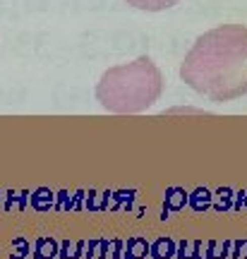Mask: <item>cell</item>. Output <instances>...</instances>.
I'll use <instances>...</instances> for the list:
<instances>
[{
	"label": "cell",
	"instance_id": "7",
	"mask_svg": "<svg viewBox=\"0 0 247 259\" xmlns=\"http://www.w3.org/2000/svg\"><path fill=\"white\" fill-rule=\"evenodd\" d=\"M230 194H233V192H230L228 187L219 190V197H221V199H219V204H216V209H219V211H223V209H228V206H230Z\"/></svg>",
	"mask_w": 247,
	"mask_h": 259
},
{
	"label": "cell",
	"instance_id": "2",
	"mask_svg": "<svg viewBox=\"0 0 247 259\" xmlns=\"http://www.w3.org/2000/svg\"><path fill=\"white\" fill-rule=\"evenodd\" d=\"M163 89L161 70L147 56L110 67L96 84V99L110 113H142L154 106Z\"/></svg>",
	"mask_w": 247,
	"mask_h": 259
},
{
	"label": "cell",
	"instance_id": "1",
	"mask_svg": "<svg viewBox=\"0 0 247 259\" xmlns=\"http://www.w3.org/2000/svg\"><path fill=\"white\" fill-rule=\"evenodd\" d=\"M183 82L214 103L247 94V27L223 24L201 34L180 65Z\"/></svg>",
	"mask_w": 247,
	"mask_h": 259
},
{
	"label": "cell",
	"instance_id": "4",
	"mask_svg": "<svg viewBox=\"0 0 247 259\" xmlns=\"http://www.w3.org/2000/svg\"><path fill=\"white\" fill-rule=\"evenodd\" d=\"M190 204H192L194 211H204V209H209V206H211V194H209V190H204V187L194 190L192 197H190Z\"/></svg>",
	"mask_w": 247,
	"mask_h": 259
},
{
	"label": "cell",
	"instance_id": "3",
	"mask_svg": "<svg viewBox=\"0 0 247 259\" xmlns=\"http://www.w3.org/2000/svg\"><path fill=\"white\" fill-rule=\"evenodd\" d=\"M125 3L132 5V8H137V10L161 12V10H168V8H173V5H178L180 0H125Z\"/></svg>",
	"mask_w": 247,
	"mask_h": 259
},
{
	"label": "cell",
	"instance_id": "5",
	"mask_svg": "<svg viewBox=\"0 0 247 259\" xmlns=\"http://www.w3.org/2000/svg\"><path fill=\"white\" fill-rule=\"evenodd\" d=\"M173 250H175L173 240H168V238H161V240L154 245L151 254H154L156 259H168V257H173Z\"/></svg>",
	"mask_w": 247,
	"mask_h": 259
},
{
	"label": "cell",
	"instance_id": "6",
	"mask_svg": "<svg viewBox=\"0 0 247 259\" xmlns=\"http://www.w3.org/2000/svg\"><path fill=\"white\" fill-rule=\"evenodd\" d=\"M168 194H171V202H168L171 204V209H180V206L187 202V194H185L183 190H171Z\"/></svg>",
	"mask_w": 247,
	"mask_h": 259
}]
</instances>
